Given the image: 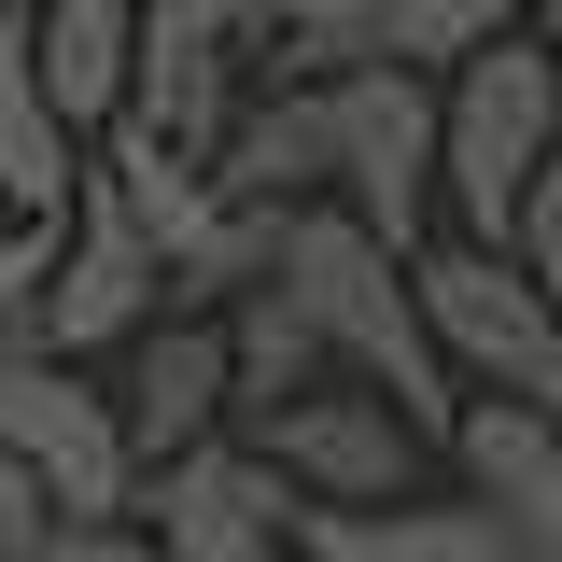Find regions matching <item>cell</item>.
I'll return each instance as SVG.
<instances>
[{
    "instance_id": "6da1fadb",
    "label": "cell",
    "mask_w": 562,
    "mask_h": 562,
    "mask_svg": "<svg viewBox=\"0 0 562 562\" xmlns=\"http://www.w3.org/2000/svg\"><path fill=\"white\" fill-rule=\"evenodd\" d=\"M281 295H295V324L324 338L338 380L394 394L422 450H450L464 394H450V366H436V338H422V295H408V254H394V239H366L338 198L295 211V225H281Z\"/></svg>"
},
{
    "instance_id": "7a4b0ae2",
    "label": "cell",
    "mask_w": 562,
    "mask_h": 562,
    "mask_svg": "<svg viewBox=\"0 0 562 562\" xmlns=\"http://www.w3.org/2000/svg\"><path fill=\"white\" fill-rule=\"evenodd\" d=\"M549 155H562L549 43H492V57L436 70V225H450L464 254H506V225L549 183Z\"/></svg>"
},
{
    "instance_id": "3957f363",
    "label": "cell",
    "mask_w": 562,
    "mask_h": 562,
    "mask_svg": "<svg viewBox=\"0 0 562 562\" xmlns=\"http://www.w3.org/2000/svg\"><path fill=\"white\" fill-rule=\"evenodd\" d=\"M239 450H268V479L310 506V520H366V506H422L436 492V450L408 436L394 394H366V380H310L295 408L239 422Z\"/></svg>"
},
{
    "instance_id": "277c9868",
    "label": "cell",
    "mask_w": 562,
    "mask_h": 562,
    "mask_svg": "<svg viewBox=\"0 0 562 562\" xmlns=\"http://www.w3.org/2000/svg\"><path fill=\"white\" fill-rule=\"evenodd\" d=\"M408 295H422V338H436V366H450V394L562 408V310L506 268V254L436 239V254H408Z\"/></svg>"
},
{
    "instance_id": "5b68a950",
    "label": "cell",
    "mask_w": 562,
    "mask_h": 562,
    "mask_svg": "<svg viewBox=\"0 0 562 562\" xmlns=\"http://www.w3.org/2000/svg\"><path fill=\"white\" fill-rule=\"evenodd\" d=\"M0 464L29 479L43 520H127V422H113V380L99 366H57V351H0Z\"/></svg>"
},
{
    "instance_id": "8992f818",
    "label": "cell",
    "mask_w": 562,
    "mask_h": 562,
    "mask_svg": "<svg viewBox=\"0 0 562 562\" xmlns=\"http://www.w3.org/2000/svg\"><path fill=\"white\" fill-rule=\"evenodd\" d=\"M338 99V211L366 239H394V254H436L450 225H436V70H394L366 57Z\"/></svg>"
},
{
    "instance_id": "52a82bcc",
    "label": "cell",
    "mask_w": 562,
    "mask_h": 562,
    "mask_svg": "<svg viewBox=\"0 0 562 562\" xmlns=\"http://www.w3.org/2000/svg\"><path fill=\"white\" fill-rule=\"evenodd\" d=\"M268 85L254 57V0H140V85H127V127L169 140V155H225L239 99Z\"/></svg>"
},
{
    "instance_id": "ba28073f",
    "label": "cell",
    "mask_w": 562,
    "mask_h": 562,
    "mask_svg": "<svg viewBox=\"0 0 562 562\" xmlns=\"http://www.w3.org/2000/svg\"><path fill=\"white\" fill-rule=\"evenodd\" d=\"M127 520H140L155 562H295V535H310V506H295V492L268 479V450H239V436L155 464V479L127 492Z\"/></svg>"
},
{
    "instance_id": "9c48e42d",
    "label": "cell",
    "mask_w": 562,
    "mask_h": 562,
    "mask_svg": "<svg viewBox=\"0 0 562 562\" xmlns=\"http://www.w3.org/2000/svg\"><path fill=\"white\" fill-rule=\"evenodd\" d=\"M155 324H169V254H155L127 211H113V183L85 169V211H70V239H57V281H43V351H57V366H113V351H140Z\"/></svg>"
},
{
    "instance_id": "30bf717a",
    "label": "cell",
    "mask_w": 562,
    "mask_h": 562,
    "mask_svg": "<svg viewBox=\"0 0 562 562\" xmlns=\"http://www.w3.org/2000/svg\"><path fill=\"white\" fill-rule=\"evenodd\" d=\"M99 380H113V422H127L140 479L183 464V450H211V436H239V366H225V324H198V310H169V324L140 351H113Z\"/></svg>"
},
{
    "instance_id": "8fae6325",
    "label": "cell",
    "mask_w": 562,
    "mask_h": 562,
    "mask_svg": "<svg viewBox=\"0 0 562 562\" xmlns=\"http://www.w3.org/2000/svg\"><path fill=\"white\" fill-rule=\"evenodd\" d=\"M436 479L479 506L520 562H562V408H506V394H464Z\"/></svg>"
},
{
    "instance_id": "7c38bea8",
    "label": "cell",
    "mask_w": 562,
    "mask_h": 562,
    "mask_svg": "<svg viewBox=\"0 0 562 562\" xmlns=\"http://www.w3.org/2000/svg\"><path fill=\"white\" fill-rule=\"evenodd\" d=\"M211 183L254 198V211H324L338 198V99L324 85H254L225 155H211Z\"/></svg>"
},
{
    "instance_id": "4fadbf2b",
    "label": "cell",
    "mask_w": 562,
    "mask_h": 562,
    "mask_svg": "<svg viewBox=\"0 0 562 562\" xmlns=\"http://www.w3.org/2000/svg\"><path fill=\"white\" fill-rule=\"evenodd\" d=\"M85 169H99V140L57 127L43 57H29V14H0V225H70L85 211Z\"/></svg>"
},
{
    "instance_id": "5bb4252c",
    "label": "cell",
    "mask_w": 562,
    "mask_h": 562,
    "mask_svg": "<svg viewBox=\"0 0 562 562\" xmlns=\"http://www.w3.org/2000/svg\"><path fill=\"white\" fill-rule=\"evenodd\" d=\"M29 57H43V99L70 140H113L140 85V0H29Z\"/></svg>"
},
{
    "instance_id": "9a60e30c",
    "label": "cell",
    "mask_w": 562,
    "mask_h": 562,
    "mask_svg": "<svg viewBox=\"0 0 562 562\" xmlns=\"http://www.w3.org/2000/svg\"><path fill=\"white\" fill-rule=\"evenodd\" d=\"M295 562H520L506 535H492L464 492L436 479L422 506H366V520H310L295 535Z\"/></svg>"
},
{
    "instance_id": "2e32d148",
    "label": "cell",
    "mask_w": 562,
    "mask_h": 562,
    "mask_svg": "<svg viewBox=\"0 0 562 562\" xmlns=\"http://www.w3.org/2000/svg\"><path fill=\"white\" fill-rule=\"evenodd\" d=\"M380 43H394V0H254L268 85H351Z\"/></svg>"
},
{
    "instance_id": "e0dca14e",
    "label": "cell",
    "mask_w": 562,
    "mask_h": 562,
    "mask_svg": "<svg viewBox=\"0 0 562 562\" xmlns=\"http://www.w3.org/2000/svg\"><path fill=\"white\" fill-rule=\"evenodd\" d=\"M99 183H113V211H127L155 254H183V239L211 225V198H225L198 155H169V140H140V127H113V140H99Z\"/></svg>"
},
{
    "instance_id": "ac0fdd59",
    "label": "cell",
    "mask_w": 562,
    "mask_h": 562,
    "mask_svg": "<svg viewBox=\"0 0 562 562\" xmlns=\"http://www.w3.org/2000/svg\"><path fill=\"white\" fill-rule=\"evenodd\" d=\"M225 366H239V422H268V408H295L310 380H338V366H324V338L295 324V295H281V281L225 310Z\"/></svg>"
},
{
    "instance_id": "d6986e66",
    "label": "cell",
    "mask_w": 562,
    "mask_h": 562,
    "mask_svg": "<svg viewBox=\"0 0 562 562\" xmlns=\"http://www.w3.org/2000/svg\"><path fill=\"white\" fill-rule=\"evenodd\" d=\"M535 14H549V0H394V43H380V57L394 70H464V57H492V43H535Z\"/></svg>"
},
{
    "instance_id": "ffe728a7",
    "label": "cell",
    "mask_w": 562,
    "mask_h": 562,
    "mask_svg": "<svg viewBox=\"0 0 562 562\" xmlns=\"http://www.w3.org/2000/svg\"><path fill=\"white\" fill-rule=\"evenodd\" d=\"M70 225H0V351H43V281Z\"/></svg>"
},
{
    "instance_id": "44dd1931",
    "label": "cell",
    "mask_w": 562,
    "mask_h": 562,
    "mask_svg": "<svg viewBox=\"0 0 562 562\" xmlns=\"http://www.w3.org/2000/svg\"><path fill=\"white\" fill-rule=\"evenodd\" d=\"M0 562H155V549H140V520H29V535H0Z\"/></svg>"
},
{
    "instance_id": "7402d4cb",
    "label": "cell",
    "mask_w": 562,
    "mask_h": 562,
    "mask_svg": "<svg viewBox=\"0 0 562 562\" xmlns=\"http://www.w3.org/2000/svg\"><path fill=\"white\" fill-rule=\"evenodd\" d=\"M506 268H520V281L562 310V155H549V183L520 198V225H506Z\"/></svg>"
},
{
    "instance_id": "603a6c76",
    "label": "cell",
    "mask_w": 562,
    "mask_h": 562,
    "mask_svg": "<svg viewBox=\"0 0 562 562\" xmlns=\"http://www.w3.org/2000/svg\"><path fill=\"white\" fill-rule=\"evenodd\" d=\"M29 520H43V506H29V479H14V464H0V535H29Z\"/></svg>"
},
{
    "instance_id": "cb8c5ba5",
    "label": "cell",
    "mask_w": 562,
    "mask_h": 562,
    "mask_svg": "<svg viewBox=\"0 0 562 562\" xmlns=\"http://www.w3.org/2000/svg\"><path fill=\"white\" fill-rule=\"evenodd\" d=\"M535 43H549V85H562V0H549V14H535Z\"/></svg>"
},
{
    "instance_id": "d4e9b609",
    "label": "cell",
    "mask_w": 562,
    "mask_h": 562,
    "mask_svg": "<svg viewBox=\"0 0 562 562\" xmlns=\"http://www.w3.org/2000/svg\"><path fill=\"white\" fill-rule=\"evenodd\" d=\"M0 14H29V0H0Z\"/></svg>"
}]
</instances>
